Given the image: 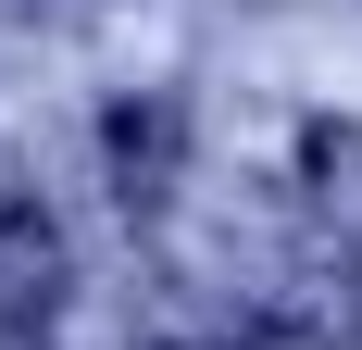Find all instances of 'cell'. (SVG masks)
<instances>
[{"label": "cell", "mask_w": 362, "mask_h": 350, "mask_svg": "<svg viewBox=\"0 0 362 350\" xmlns=\"http://www.w3.org/2000/svg\"><path fill=\"white\" fill-rule=\"evenodd\" d=\"M50 300H63V225L13 201L0 213V325H37Z\"/></svg>", "instance_id": "obj_1"}, {"label": "cell", "mask_w": 362, "mask_h": 350, "mask_svg": "<svg viewBox=\"0 0 362 350\" xmlns=\"http://www.w3.org/2000/svg\"><path fill=\"white\" fill-rule=\"evenodd\" d=\"M100 150H112V188H125V201H163V188H175V150H187V113L175 101H125L100 125Z\"/></svg>", "instance_id": "obj_2"}]
</instances>
